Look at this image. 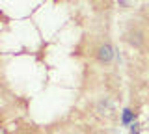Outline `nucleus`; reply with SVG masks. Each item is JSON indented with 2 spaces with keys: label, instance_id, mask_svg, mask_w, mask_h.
<instances>
[{
  "label": "nucleus",
  "instance_id": "nucleus-1",
  "mask_svg": "<svg viewBox=\"0 0 149 134\" xmlns=\"http://www.w3.org/2000/svg\"><path fill=\"white\" fill-rule=\"evenodd\" d=\"M95 58H97V62H99L101 65H110L112 60H114V47H112L108 41L101 43L99 47H97V50H95Z\"/></svg>",
  "mask_w": 149,
  "mask_h": 134
},
{
  "label": "nucleus",
  "instance_id": "nucleus-2",
  "mask_svg": "<svg viewBox=\"0 0 149 134\" xmlns=\"http://www.w3.org/2000/svg\"><path fill=\"white\" fill-rule=\"evenodd\" d=\"M97 112H99L101 115H104V117H114L116 106H114L110 97H102L99 103H97Z\"/></svg>",
  "mask_w": 149,
  "mask_h": 134
},
{
  "label": "nucleus",
  "instance_id": "nucleus-3",
  "mask_svg": "<svg viewBox=\"0 0 149 134\" xmlns=\"http://www.w3.org/2000/svg\"><path fill=\"white\" fill-rule=\"evenodd\" d=\"M125 37H127V41L132 45V47H136V49H140L143 45V34L140 30H130V32H127V35H125Z\"/></svg>",
  "mask_w": 149,
  "mask_h": 134
},
{
  "label": "nucleus",
  "instance_id": "nucleus-4",
  "mask_svg": "<svg viewBox=\"0 0 149 134\" xmlns=\"http://www.w3.org/2000/svg\"><path fill=\"white\" fill-rule=\"evenodd\" d=\"M121 123L123 125H132V123H136L134 121V112L130 108H125L123 112H121Z\"/></svg>",
  "mask_w": 149,
  "mask_h": 134
},
{
  "label": "nucleus",
  "instance_id": "nucleus-5",
  "mask_svg": "<svg viewBox=\"0 0 149 134\" xmlns=\"http://www.w3.org/2000/svg\"><path fill=\"white\" fill-rule=\"evenodd\" d=\"M130 134H140V123H132V125H130Z\"/></svg>",
  "mask_w": 149,
  "mask_h": 134
}]
</instances>
